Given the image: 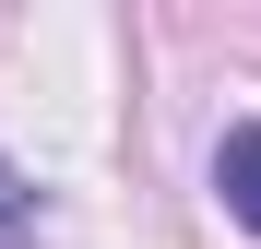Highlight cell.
<instances>
[{
	"label": "cell",
	"mask_w": 261,
	"mask_h": 249,
	"mask_svg": "<svg viewBox=\"0 0 261 249\" xmlns=\"http://www.w3.org/2000/svg\"><path fill=\"white\" fill-rule=\"evenodd\" d=\"M214 190H226V214L261 237V119H238V131H226V154H214Z\"/></svg>",
	"instance_id": "obj_1"
},
{
	"label": "cell",
	"mask_w": 261,
	"mask_h": 249,
	"mask_svg": "<svg viewBox=\"0 0 261 249\" xmlns=\"http://www.w3.org/2000/svg\"><path fill=\"white\" fill-rule=\"evenodd\" d=\"M0 249H36V190L0 166Z\"/></svg>",
	"instance_id": "obj_2"
}]
</instances>
